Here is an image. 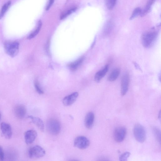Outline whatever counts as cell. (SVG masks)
<instances>
[{
	"instance_id": "6da1fadb",
	"label": "cell",
	"mask_w": 161,
	"mask_h": 161,
	"mask_svg": "<svg viewBox=\"0 0 161 161\" xmlns=\"http://www.w3.org/2000/svg\"><path fill=\"white\" fill-rule=\"evenodd\" d=\"M157 36V33L155 31H149L143 34L141 37L142 44L146 48L151 47L154 44Z\"/></svg>"
},
{
	"instance_id": "7a4b0ae2",
	"label": "cell",
	"mask_w": 161,
	"mask_h": 161,
	"mask_svg": "<svg viewBox=\"0 0 161 161\" xmlns=\"http://www.w3.org/2000/svg\"><path fill=\"white\" fill-rule=\"evenodd\" d=\"M4 49L6 53L10 57L13 58L18 54L19 44L16 41H8L5 43Z\"/></svg>"
},
{
	"instance_id": "3957f363",
	"label": "cell",
	"mask_w": 161,
	"mask_h": 161,
	"mask_svg": "<svg viewBox=\"0 0 161 161\" xmlns=\"http://www.w3.org/2000/svg\"><path fill=\"white\" fill-rule=\"evenodd\" d=\"M47 126L48 131L51 134L56 135L60 133L61 126L58 120L54 119H50L47 121Z\"/></svg>"
},
{
	"instance_id": "277c9868",
	"label": "cell",
	"mask_w": 161,
	"mask_h": 161,
	"mask_svg": "<svg viewBox=\"0 0 161 161\" xmlns=\"http://www.w3.org/2000/svg\"><path fill=\"white\" fill-rule=\"evenodd\" d=\"M134 133L135 138L140 143L144 142L146 139V133L145 129L140 124H136L134 128Z\"/></svg>"
},
{
	"instance_id": "5b68a950",
	"label": "cell",
	"mask_w": 161,
	"mask_h": 161,
	"mask_svg": "<svg viewBox=\"0 0 161 161\" xmlns=\"http://www.w3.org/2000/svg\"><path fill=\"white\" fill-rule=\"evenodd\" d=\"M45 151L42 147L38 145L31 148L28 151L29 156L31 158H41L44 156Z\"/></svg>"
},
{
	"instance_id": "8992f818",
	"label": "cell",
	"mask_w": 161,
	"mask_h": 161,
	"mask_svg": "<svg viewBox=\"0 0 161 161\" xmlns=\"http://www.w3.org/2000/svg\"><path fill=\"white\" fill-rule=\"evenodd\" d=\"M89 140L85 137L80 136L77 137L74 141V146L80 149H84L90 145Z\"/></svg>"
},
{
	"instance_id": "52a82bcc",
	"label": "cell",
	"mask_w": 161,
	"mask_h": 161,
	"mask_svg": "<svg viewBox=\"0 0 161 161\" xmlns=\"http://www.w3.org/2000/svg\"><path fill=\"white\" fill-rule=\"evenodd\" d=\"M126 133V128L123 126H119L115 129L114 133V139L117 142L123 141Z\"/></svg>"
},
{
	"instance_id": "ba28073f",
	"label": "cell",
	"mask_w": 161,
	"mask_h": 161,
	"mask_svg": "<svg viewBox=\"0 0 161 161\" xmlns=\"http://www.w3.org/2000/svg\"><path fill=\"white\" fill-rule=\"evenodd\" d=\"M130 83V77L128 73H126L123 77L121 85V94L124 96L127 93L129 89Z\"/></svg>"
},
{
	"instance_id": "9c48e42d",
	"label": "cell",
	"mask_w": 161,
	"mask_h": 161,
	"mask_svg": "<svg viewBox=\"0 0 161 161\" xmlns=\"http://www.w3.org/2000/svg\"><path fill=\"white\" fill-rule=\"evenodd\" d=\"M1 129L2 133L4 137L7 139H10L13 134L10 125L7 123L3 122L1 124Z\"/></svg>"
},
{
	"instance_id": "30bf717a",
	"label": "cell",
	"mask_w": 161,
	"mask_h": 161,
	"mask_svg": "<svg viewBox=\"0 0 161 161\" xmlns=\"http://www.w3.org/2000/svg\"><path fill=\"white\" fill-rule=\"evenodd\" d=\"M37 136V133L35 130H30L27 131L24 134L26 143L27 145L31 144L35 140Z\"/></svg>"
},
{
	"instance_id": "8fae6325",
	"label": "cell",
	"mask_w": 161,
	"mask_h": 161,
	"mask_svg": "<svg viewBox=\"0 0 161 161\" xmlns=\"http://www.w3.org/2000/svg\"><path fill=\"white\" fill-rule=\"evenodd\" d=\"M78 96V93L76 92L66 96L63 100V105L66 106L72 105L76 101Z\"/></svg>"
},
{
	"instance_id": "7c38bea8",
	"label": "cell",
	"mask_w": 161,
	"mask_h": 161,
	"mask_svg": "<svg viewBox=\"0 0 161 161\" xmlns=\"http://www.w3.org/2000/svg\"><path fill=\"white\" fill-rule=\"evenodd\" d=\"M95 114L93 112H89L85 119V125L86 128L90 129L92 128L95 120Z\"/></svg>"
},
{
	"instance_id": "4fadbf2b",
	"label": "cell",
	"mask_w": 161,
	"mask_h": 161,
	"mask_svg": "<svg viewBox=\"0 0 161 161\" xmlns=\"http://www.w3.org/2000/svg\"><path fill=\"white\" fill-rule=\"evenodd\" d=\"M26 111L25 106L21 104L16 106L14 109L16 116L20 119L24 118L26 115Z\"/></svg>"
},
{
	"instance_id": "5bb4252c",
	"label": "cell",
	"mask_w": 161,
	"mask_h": 161,
	"mask_svg": "<svg viewBox=\"0 0 161 161\" xmlns=\"http://www.w3.org/2000/svg\"><path fill=\"white\" fill-rule=\"evenodd\" d=\"M28 117L30 118L32 122L35 124L39 130L43 131L44 130V125L43 121L40 118L32 116H29Z\"/></svg>"
},
{
	"instance_id": "9a60e30c",
	"label": "cell",
	"mask_w": 161,
	"mask_h": 161,
	"mask_svg": "<svg viewBox=\"0 0 161 161\" xmlns=\"http://www.w3.org/2000/svg\"><path fill=\"white\" fill-rule=\"evenodd\" d=\"M108 65H106L104 68L97 72L95 76V80L96 82H99L106 75L108 70Z\"/></svg>"
},
{
	"instance_id": "2e32d148",
	"label": "cell",
	"mask_w": 161,
	"mask_h": 161,
	"mask_svg": "<svg viewBox=\"0 0 161 161\" xmlns=\"http://www.w3.org/2000/svg\"><path fill=\"white\" fill-rule=\"evenodd\" d=\"M120 72L119 68H116L113 70L108 78L109 81L113 82L115 81L118 78Z\"/></svg>"
},
{
	"instance_id": "e0dca14e",
	"label": "cell",
	"mask_w": 161,
	"mask_h": 161,
	"mask_svg": "<svg viewBox=\"0 0 161 161\" xmlns=\"http://www.w3.org/2000/svg\"><path fill=\"white\" fill-rule=\"evenodd\" d=\"M84 60L83 57L78 59L76 61L71 63L69 66L70 69L72 71L76 70L79 66L82 64Z\"/></svg>"
},
{
	"instance_id": "ac0fdd59",
	"label": "cell",
	"mask_w": 161,
	"mask_h": 161,
	"mask_svg": "<svg viewBox=\"0 0 161 161\" xmlns=\"http://www.w3.org/2000/svg\"><path fill=\"white\" fill-rule=\"evenodd\" d=\"M113 24L112 21H108L105 27L103 30V35L106 36H108L111 32L113 28Z\"/></svg>"
},
{
	"instance_id": "d6986e66",
	"label": "cell",
	"mask_w": 161,
	"mask_h": 161,
	"mask_svg": "<svg viewBox=\"0 0 161 161\" xmlns=\"http://www.w3.org/2000/svg\"><path fill=\"white\" fill-rule=\"evenodd\" d=\"M156 0H148L144 9L142 10L140 16H143L146 15L150 10L151 6Z\"/></svg>"
},
{
	"instance_id": "ffe728a7",
	"label": "cell",
	"mask_w": 161,
	"mask_h": 161,
	"mask_svg": "<svg viewBox=\"0 0 161 161\" xmlns=\"http://www.w3.org/2000/svg\"><path fill=\"white\" fill-rule=\"evenodd\" d=\"M42 26V22L41 20L38 21V25L37 28L35 30L31 33L28 36L27 38L28 39H31L34 37H35L38 34L40 31V29Z\"/></svg>"
},
{
	"instance_id": "44dd1931",
	"label": "cell",
	"mask_w": 161,
	"mask_h": 161,
	"mask_svg": "<svg viewBox=\"0 0 161 161\" xmlns=\"http://www.w3.org/2000/svg\"><path fill=\"white\" fill-rule=\"evenodd\" d=\"M11 4V2L9 1L3 6L1 11H0V19H1L3 18L6 13L7 12V11L10 6Z\"/></svg>"
},
{
	"instance_id": "7402d4cb",
	"label": "cell",
	"mask_w": 161,
	"mask_h": 161,
	"mask_svg": "<svg viewBox=\"0 0 161 161\" xmlns=\"http://www.w3.org/2000/svg\"><path fill=\"white\" fill-rule=\"evenodd\" d=\"M76 9L77 7H74L65 11L64 13H63L61 15L60 17L61 20H63L66 17L74 12V11L76 10Z\"/></svg>"
},
{
	"instance_id": "603a6c76",
	"label": "cell",
	"mask_w": 161,
	"mask_h": 161,
	"mask_svg": "<svg viewBox=\"0 0 161 161\" xmlns=\"http://www.w3.org/2000/svg\"><path fill=\"white\" fill-rule=\"evenodd\" d=\"M142 11V10L140 8L137 7L135 9L130 17V20H133L137 16L140 15Z\"/></svg>"
},
{
	"instance_id": "cb8c5ba5",
	"label": "cell",
	"mask_w": 161,
	"mask_h": 161,
	"mask_svg": "<svg viewBox=\"0 0 161 161\" xmlns=\"http://www.w3.org/2000/svg\"><path fill=\"white\" fill-rule=\"evenodd\" d=\"M117 0H106V4L107 8L110 10H112L116 3Z\"/></svg>"
},
{
	"instance_id": "d4e9b609",
	"label": "cell",
	"mask_w": 161,
	"mask_h": 161,
	"mask_svg": "<svg viewBox=\"0 0 161 161\" xmlns=\"http://www.w3.org/2000/svg\"><path fill=\"white\" fill-rule=\"evenodd\" d=\"M153 131L155 137L157 140L160 143L161 133L160 131L158 128L155 127L153 129Z\"/></svg>"
},
{
	"instance_id": "484cf974",
	"label": "cell",
	"mask_w": 161,
	"mask_h": 161,
	"mask_svg": "<svg viewBox=\"0 0 161 161\" xmlns=\"http://www.w3.org/2000/svg\"><path fill=\"white\" fill-rule=\"evenodd\" d=\"M130 153L129 152H125L120 156L119 160L120 161H127L128 159L130 157Z\"/></svg>"
},
{
	"instance_id": "4316f807",
	"label": "cell",
	"mask_w": 161,
	"mask_h": 161,
	"mask_svg": "<svg viewBox=\"0 0 161 161\" xmlns=\"http://www.w3.org/2000/svg\"><path fill=\"white\" fill-rule=\"evenodd\" d=\"M34 86L37 92L39 94H42L44 92L40 88V86L37 80H36L34 82Z\"/></svg>"
},
{
	"instance_id": "83f0119b",
	"label": "cell",
	"mask_w": 161,
	"mask_h": 161,
	"mask_svg": "<svg viewBox=\"0 0 161 161\" xmlns=\"http://www.w3.org/2000/svg\"><path fill=\"white\" fill-rule=\"evenodd\" d=\"M4 159V154L2 147L0 146V160L3 161Z\"/></svg>"
},
{
	"instance_id": "f1b7e54d",
	"label": "cell",
	"mask_w": 161,
	"mask_h": 161,
	"mask_svg": "<svg viewBox=\"0 0 161 161\" xmlns=\"http://www.w3.org/2000/svg\"><path fill=\"white\" fill-rule=\"evenodd\" d=\"M54 1L55 0H49L47 7L46 8V10H48L50 9L51 6L54 3Z\"/></svg>"
},
{
	"instance_id": "f546056e",
	"label": "cell",
	"mask_w": 161,
	"mask_h": 161,
	"mask_svg": "<svg viewBox=\"0 0 161 161\" xmlns=\"http://www.w3.org/2000/svg\"><path fill=\"white\" fill-rule=\"evenodd\" d=\"M1 112H0V120H1Z\"/></svg>"
}]
</instances>
